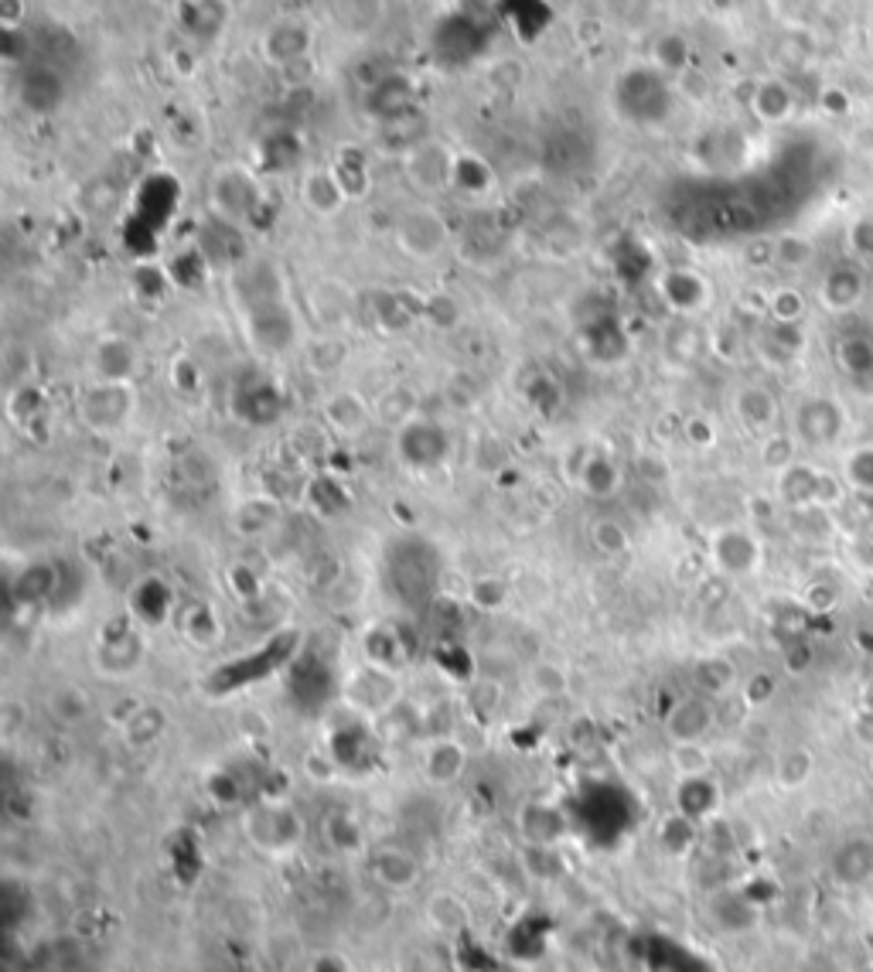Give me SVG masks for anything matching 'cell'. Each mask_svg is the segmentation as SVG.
Segmentation results:
<instances>
[{
  "instance_id": "obj_1",
  "label": "cell",
  "mask_w": 873,
  "mask_h": 972,
  "mask_svg": "<svg viewBox=\"0 0 873 972\" xmlns=\"http://www.w3.org/2000/svg\"><path fill=\"white\" fill-rule=\"evenodd\" d=\"M137 382H107V379H93L89 386L79 393L75 403V414L79 423L96 433V438H110V433L123 430L131 423L134 409H137Z\"/></svg>"
},
{
  "instance_id": "obj_2",
  "label": "cell",
  "mask_w": 873,
  "mask_h": 972,
  "mask_svg": "<svg viewBox=\"0 0 873 972\" xmlns=\"http://www.w3.org/2000/svg\"><path fill=\"white\" fill-rule=\"evenodd\" d=\"M243 829L256 850L270 857H287L304 839L300 815L287 802H256L243 815Z\"/></svg>"
},
{
  "instance_id": "obj_3",
  "label": "cell",
  "mask_w": 873,
  "mask_h": 972,
  "mask_svg": "<svg viewBox=\"0 0 873 972\" xmlns=\"http://www.w3.org/2000/svg\"><path fill=\"white\" fill-rule=\"evenodd\" d=\"M342 697L355 713L369 716V721H382V716L399 706V697H403L399 673L382 669L376 662H362L345 676Z\"/></svg>"
},
{
  "instance_id": "obj_4",
  "label": "cell",
  "mask_w": 873,
  "mask_h": 972,
  "mask_svg": "<svg viewBox=\"0 0 873 972\" xmlns=\"http://www.w3.org/2000/svg\"><path fill=\"white\" fill-rule=\"evenodd\" d=\"M710 567L713 574L730 577V580H743L754 577L764 567V543L761 536L748 526H724L710 536Z\"/></svg>"
},
{
  "instance_id": "obj_5",
  "label": "cell",
  "mask_w": 873,
  "mask_h": 972,
  "mask_svg": "<svg viewBox=\"0 0 873 972\" xmlns=\"http://www.w3.org/2000/svg\"><path fill=\"white\" fill-rule=\"evenodd\" d=\"M447 243H451L447 219L436 209H430V205H417V209H409L396 222V246L403 256H409L417 263L436 260L447 249Z\"/></svg>"
},
{
  "instance_id": "obj_6",
  "label": "cell",
  "mask_w": 873,
  "mask_h": 972,
  "mask_svg": "<svg viewBox=\"0 0 873 972\" xmlns=\"http://www.w3.org/2000/svg\"><path fill=\"white\" fill-rule=\"evenodd\" d=\"M843 430H846V414H843L839 399H833V396H806L799 406H795L791 433L802 447L826 451L843 438Z\"/></svg>"
},
{
  "instance_id": "obj_7",
  "label": "cell",
  "mask_w": 873,
  "mask_h": 972,
  "mask_svg": "<svg viewBox=\"0 0 873 972\" xmlns=\"http://www.w3.org/2000/svg\"><path fill=\"white\" fill-rule=\"evenodd\" d=\"M403 171H406V182L414 185L417 192L436 195V192H444V188L454 185L457 158L441 140H417L403 153Z\"/></svg>"
},
{
  "instance_id": "obj_8",
  "label": "cell",
  "mask_w": 873,
  "mask_h": 972,
  "mask_svg": "<svg viewBox=\"0 0 873 972\" xmlns=\"http://www.w3.org/2000/svg\"><path fill=\"white\" fill-rule=\"evenodd\" d=\"M321 417L328 423V430L335 433V438H362V433L369 430L372 423V406L362 393L355 390H331L324 399H321Z\"/></svg>"
},
{
  "instance_id": "obj_9",
  "label": "cell",
  "mask_w": 873,
  "mask_h": 972,
  "mask_svg": "<svg viewBox=\"0 0 873 972\" xmlns=\"http://www.w3.org/2000/svg\"><path fill=\"white\" fill-rule=\"evenodd\" d=\"M730 409H734L737 423L748 433H758V438L772 433L778 427V417H782L778 396L767 386H761V382H743V386L730 399Z\"/></svg>"
},
{
  "instance_id": "obj_10",
  "label": "cell",
  "mask_w": 873,
  "mask_h": 972,
  "mask_svg": "<svg viewBox=\"0 0 873 972\" xmlns=\"http://www.w3.org/2000/svg\"><path fill=\"white\" fill-rule=\"evenodd\" d=\"M577 489L590 499H614L625 489V468L618 457L604 451H580L577 454Z\"/></svg>"
},
{
  "instance_id": "obj_11",
  "label": "cell",
  "mask_w": 873,
  "mask_h": 972,
  "mask_svg": "<svg viewBox=\"0 0 873 972\" xmlns=\"http://www.w3.org/2000/svg\"><path fill=\"white\" fill-rule=\"evenodd\" d=\"M713 724H716V710L710 697H683L665 713V734L673 737V745H703Z\"/></svg>"
},
{
  "instance_id": "obj_12",
  "label": "cell",
  "mask_w": 873,
  "mask_h": 972,
  "mask_svg": "<svg viewBox=\"0 0 873 972\" xmlns=\"http://www.w3.org/2000/svg\"><path fill=\"white\" fill-rule=\"evenodd\" d=\"M659 294L679 318H692V315L706 311V304L713 300L706 276L697 270H683V267L659 276Z\"/></svg>"
},
{
  "instance_id": "obj_13",
  "label": "cell",
  "mask_w": 873,
  "mask_h": 972,
  "mask_svg": "<svg viewBox=\"0 0 873 972\" xmlns=\"http://www.w3.org/2000/svg\"><path fill=\"white\" fill-rule=\"evenodd\" d=\"M300 201L318 219H335L348 205V192L342 185V177L335 174V168H311L300 177Z\"/></svg>"
},
{
  "instance_id": "obj_14",
  "label": "cell",
  "mask_w": 873,
  "mask_h": 972,
  "mask_svg": "<svg viewBox=\"0 0 873 972\" xmlns=\"http://www.w3.org/2000/svg\"><path fill=\"white\" fill-rule=\"evenodd\" d=\"M468 772V748L457 737H433L423 748V775L430 785L447 788L457 785Z\"/></svg>"
},
{
  "instance_id": "obj_15",
  "label": "cell",
  "mask_w": 873,
  "mask_h": 972,
  "mask_svg": "<svg viewBox=\"0 0 873 972\" xmlns=\"http://www.w3.org/2000/svg\"><path fill=\"white\" fill-rule=\"evenodd\" d=\"M863 294H866V280H863V270L853 263H843V267L829 270L823 276V284H819V304H823L829 315H850L853 307H860Z\"/></svg>"
},
{
  "instance_id": "obj_16",
  "label": "cell",
  "mask_w": 873,
  "mask_h": 972,
  "mask_svg": "<svg viewBox=\"0 0 873 972\" xmlns=\"http://www.w3.org/2000/svg\"><path fill=\"white\" fill-rule=\"evenodd\" d=\"M137 369H140V352L131 339L123 335H110L102 339L93 352V372L96 379L107 382H137Z\"/></svg>"
},
{
  "instance_id": "obj_17",
  "label": "cell",
  "mask_w": 873,
  "mask_h": 972,
  "mask_svg": "<svg viewBox=\"0 0 873 972\" xmlns=\"http://www.w3.org/2000/svg\"><path fill=\"white\" fill-rule=\"evenodd\" d=\"M819 465H806V460H795L791 468L775 475V499L788 505L791 512H812L815 508V492H819Z\"/></svg>"
},
{
  "instance_id": "obj_18",
  "label": "cell",
  "mask_w": 873,
  "mask_h": 972,
  "mask_svg": "<svg viewBox=\"0 0 873 972\" xmlns=\"http://www.w3.org/2000/svg\"><path fill=\"white\" fill-rule=\"evenodd\" d=\"M399 447H403V457L417 468L441 465L447 454V441L441 438V430L417 420V417L399 427Z\"/></svg>"
},
{
  "instance_id": "obj_19",
  "label": "cell",
  "mask_w": 873,
  "mask_h": 972,
  "mask_svg": "<svg viewBox=\"0 0 873 972\" xmlns=\"http://www.w3.org/2000/svg\"><path fill=\"white\" fill-rule=\"evenodd\" d=\"M833 877L843 884V887H860L873 877V842L863 839V836H853V839H843L836 853H833Z\"/></svg>"
},
{
  "instance_id": "obj_20",
  "label": "cell",
  "mask_w": 873,
  "mask_h": 972,
  "mask_svg": "<svg viewBox=\"0 0 873 972\" xmlns=\"http://www.w3.org/2000/svg\"><path fill=\"white\" fill-rule=\"evenodd\" d=\"M372 877L390 890H409L420 881V863L399 847H382L372 853Z\"/></svg>"
},
{
  "instance_id": "obj_21",
  "label": "cell",
  "mask_w": 873,
  "mask_h": 972,
  "mask_svg": "<svg viewBox=\"0 0 873 972\" xmlns=\"http://www.w3.org/2000/svg\"><path fill=\"white\" fill-rule=\"evenodd\" d=\"M751 113L767 126H778V123L791 120V113H795L791 86L785 79H761L751 93Z\"/></svg>"
},
{
  "instance_id": "obj_22",
  "label": "cell",
  "mask_w": 873,
  "mask_h": 972,
  "mask_svg": "<svg viewBox=\"0 0 873 972\" xmlns=\"http://www.w3.org/2000/svg\"><path fill=\"white\" fill-rule=\"evenodd\" d=\"M120 730H123V740L131 748H150L153 740H161V734L168 730V713L161 706H150V703L134 706L131 713L123 716Z\"/></svg>"
},
{
  "instance_id": "obj_23",
  "label": "cell",
  "mask_w": 873,
  "mask_h": 972,
  "mask_svg": "<svg viewBox=\"0 0 873 972\" xmlns=\"http://www.w3.org/2000/svg\"><path fill=\"white\" fill-rule=\"evenodd\" d=\"M324 842L342 857H355L366 850V833L358 826V819L352 812H331L324 815Z\"/></svg>"
},
{
  "instance_id": "obj_24",
  "label": "cell",
  "mask_w": 873,
  "mask_h": 972,
  "mask_svg": "<svg viewBox=\"0 0 873 972\" xmlns=\"http://www.w3.org/2000/svg\"><path fill=\"white\" fill-rule=\"evenodd\" d=\"M716 785L710 782V775L703 778H679V791H676V802H679V812L689 815L692 823H700V819H706L713 809H716Z\"/></svg>"
},
{
  "instance_id": "obj_25",
  "label": "cell",
  "mask_w": 873,
  "mask_h": 972,
  "mask_svg": "<svg viewBox=\"0 0 873 972\" xmlns=\"http://www.w3.org/2000/svg\"><path fill=\"white\" fill-rule=\"evenodd\" d=\"M276 519H280V505L267 495H253V499L239 502L233 526L239 536H263L267 529L276 526Z\"/></svg>"
},
{
  "instance_id": "obj_26",
  "label": "cell",
  "mask_w": 873,
  "mask_h": 972,
  "mask_svg": "<svg viewBox=\"0 0 873 972\" xmlns=\"http://www.w3.org/2000/svg\"><path fill=\"white\" fill-rule=\"evenodd\" d=\"M706 348H710V335H703L692 321L673 324V331L665 335V355L676 358L679 366H692Z\"/></svg>"
},
{
  "instance_id": "obj_27",
  "label": "cell",
  "mask_w": 873,
  "mask_h": 972,
  "mask_svg": "<svg viewBox=\"0 0 873 972\" xmlns=\"http://www.w3.org/2000/svg\"><path fill=\"white\" fill-rule=\"evenodd\" d=\"M812 775H815V754L809 748H788L775 761V782L785 791H795V788L809 785Z\"/></svg>"
},
{
  "instance_id": "obj_28",
  "label": "cell",
  "mask_w": 873,
  "mask_h": 972,
  "mask_svg": "<svg viewBox=\"0 0 873 972\" xmlns=\"http://www.w3.org/2000/svg\"><path fill=\"white\" fill-rule=\"evenodd\" d=\"M697 686L703 689V697H721L730 693L737 686V665L727 655H710L697 662Z\"/></svg>"
},
{
  "instance_id": "obj_29",
  "label": "cell",
  "mask_w": 873,
  "mask_h": 972,
  "mask_svg": "<svg viewBox=\"0 0 873 972\" xmlns=\"http://www.w3.org/2000/svg\"><path fill=\"white\" fill-rule=\"evenodd\" d=\"M799 451H802V444L795 441V433H782V430H772V433H764L761 438V465L772 471V475H778V471H785V468H791L795 460H799Z\"/></svg>"
},
{
  "instance_id": "obj_30",
  "label": "cell",
  "mask_w": 873,
  "mask_h": 972,
  "mask_svg": "<svg viewBox=\"0 0 873 972\" xmlns=\"http://www.w3.org/2000/svg\"><path fill=\"white\" fill-rule=\"evenodd\" d=\"M590 543H594V550L604 556H625V553H631V532L622 519L601 516V519H594V526H590Z\"/></svg>"
},
{
  "instance_id": "obj_31",
  "label": "cell",
  "mask_w": 873,
  "mask_h": 972,
  "mask_svg": "<svg viewBox=\"0 0 873 972\" xmlns=\"http://www.w3.org/2000/svg\"><path fill=\"white\" fill-rule=\"evenodd\" d=\"M843 478L857 495H873V444H860L853 451H846Z\"/></svg>"
},
{
  "instance_id": "obj_32",
  "label": "cell",
  "mask_w": 873,
  "mask_h": 972,
  "mask_svg": "<svg viewBox=\"0 0 873 972\" xmlns=\"http://www.w3.org/2000/svg\"><path fill=\"white\" fill-rule=\"evenodd\" d=\"M815 256V246L809 236H799V233H785L775 239L772 246V260L782 267V270H806L812 263Z\"/></svg>"
},
{
  "instance_id": "obj_33",
  "label": "cell",
  "mask_w": 873,
  "mask_h": 972,
  "mask_svg": "<svg viewBox=\"0 0 873 972\" xmlns=\"http://www.w3.org/2000/svg\"><path fill=\"white\" fill-rule=\"evenodd\" d=\"M764 311L775 324H799L806 318V294L795 287H778L764 300Z\"/></svg>"
},
{
  "instance_id": "obj_34",
  "label": "cell",
  "mask_w": 873,
  "mask_h": 972,
  "mask_svg": "<svg viewBox=\"0 0 873 972\" xmlns=\"http://www.w3.org/2000/svg\"><path fill=\"white\" fill-rule=\"evenodd\" d=\"M529 682H532V689L539 697H563L570 689L567 669L556 665V662H536L532 673H529Z\"/></svg>"
},
{
  "instance_id": "obj_35",
  "label": "cell",
  "mask_w": 873,
  "mask_h": 972,
  "mask_svg": "<svg viewBox=\"0 0 873 972\" xmlns=\"http://www.w3.org/2000/svg\"><path fill=\"white\" fill-rule=\"evenodd\" d=\"M430 925L441 932H457L460 925H468V908L454 894H436L430 901Z\"/></svg>"
},
{
  "instance_id": "obj_36",
  "label": "cell",
  "mask_w": 873,
  "mask_h": 972,
  "mask_svg": "<svg viewBox=\"0 0 873 972\" xmlns=\"http://www.w3.org/2000/svg\"><path fill=\"white\" fill-rule=\"evenodd\" d=\"M673 767L679 778H703L710 775L713 758L703 745H676L673 748Z\"/></svg>"
},
{
  "instance_id": "obj_37",
  "label": "cell",
  "mask_w": 873,
  "mask_h": 972,
  "mask_svg": "<svg viewBox=\"0 0 873 972\" xmlns=\"http://www.w3.org/2000/svg\"><path fill=\"white\" fill-rule=\"evenodd\" d=\"M683 441L697 451H710V447H716V441H721V427H716V420L710 414H689L683 423Z\"/></svg>"
},
{
  "instance_id": "obj_38",
  "label": "cell",
  "mask_w": 873,
  "mask_h": 972,
  "mask_svg": "<svg viewBox=\"0 0 873 972\" xmlns=\"http://www.w3.org/2000/svg\"><path fill=\"white\" fill-rule=\"evenodd\" d=\"M692 839H697V823H692L689 815L676 812V815H669V819H665V823H662V842H665V850L686 853V850L692 847Z\"/></svg>"
},
{
  "instance_id": "obj_39",
  "label": "cell",
  "mask_w": 873,
  "mask_h": 972,
  "mask_svg": "<svg viewBox=\"0 0 873 972\" xmlns=\"http://www.w3.org/2000/svg\"><path fill=\"white\" fill-rule=\"evenodd\" d=\"M471 604H478L481 611H499L508 601V587L499 577H478L471 583Z\"/></svg>"
},
{
  "instance_id": "obj_40",
  "label": "cell",
  "mask_w": 873,
  "mask_h": 972,
  "mask_svg": "<svg viewBox=\"0 0 873 972\" xmlns=\"http://www.w3.org/2000/svg\"><path fill=\"white\" fill-rule=\"evenodd\" d=\"M802 604L812 611V614H829L836 604H839V591L833 580H809L802 587Z\"/></svg>"
},
{
  "instance_id": "obj_41",
  "label": "cell",
  "mask_w": 873,
  "mask_h": 972,
  "mask_svg": "<svg viewBox=\"0 0 873 972\" xmlns=\"http://www.w3.org/2000/svg\"><path fill=\"white\" fill-rule=\"evenodd\" d=\"M86 710H89V706H86V697H83L75 686H65V689H59L56 697H51V713H56L59 721H65V724L83 721Z\"/></svg>"
},
{
  "instance_id": "obj_42",
  "label": "cell",
  "mask_w": 873,
  "mask_h": 972,
  "mask_svg": "<svg viewBox=\"0 0 873 972\" xmlns=\"http://www.w3.org/2000/svg\"><path fill=\"white\" fill-rule=\"evenodd\" d=\"M839 358H843V366L850 369L857 379L860 376H870L873 372V342L863 345V339H850V342L843 345Z\"/></svg>"
},
{
  "instance_id": "obj_43",
  "label": "cell",
  "mask_w": 873,
  "mask_h": 972,
  "mask_svg": "<svg viewBox=\"0 0 873 972\" xmlns=\"http://www.w3.org/2000/svg\"><path fill=\"white\" fill-rule=\"evenodd\" d=\"M775 693H778V679L772 673H754L748 682H743V703H748V706L772 703Z\"/></svg>"
},
{
  "instance_id": "obj_44",
  "label": "cell",
  "mask_w": 873,
  "mask_h": 972,
  "mask_svg": "<svg viewBox=\"0 0 873 972\" xmlns=\"http://www.w3.org/2000/svg\"><path fill=\"white\" fill-rule=\"evenodd\" d=\"M740 348H743V342H740V335H737V328L724 324V328L710 331V352H713L716 358H724V362H737V358H740Z\"/></svg>"
},
{
  "instance_id": "obj_45",
  "label": "cell",
  "mask_w": 873,
  "mask_h": 972,
  "mask_svg": "<svg viewBox=\"0 0 873 972\" xmlns=\"http://www.w3.org/2000/svg\"><path fill=\"white\" fill-rule=\"evenodd\" d=\"M850 246L857 253V260H873V212L860 216L850 225Z\"/></svg>"
},
{
  "instance_id": "obj_46",
  "label": "cell",
  "mask_w": 873,
  "mask_h": 972,
  "mask_svg": "<svg viewBox=\"0 0 873 972\" xmlns=\"http://www.w3.org/2000/svg\"><path fill=\"white\" fill-rule=\"evenodd\" d=\"M655 62H659L662 69H683V62H686V41L676 38V35L662 38V41L655 45Z\"/></svg>"
},
{
  "instance_id": "obj_47",
  "label": "cell",
  "mask_w": 873,
  "mask_h": 972,
  "mask_svg": "<svg viewBox=\"0 0 873 972\" xmlns=\"http://www.w3.org/2000/svg\"><path fill=\"white\" fill-rule=\"evenodd\" d=\"M857 737L863 740L866 748H873V710H866V713L857 716Z\"/></svg>"
},
{
  "instance_id": "obj_48",
  "label": "cell",
  "mask_w": 873,
  "mask_h": 972,
  "mask_svg": "<svg viewBox=\"0 0 873 972\" xmlns=\"http://www.w3.org/2000/svg\"><path fill=\"white\" fill-rule=\"evenodd\" d=\"M866 45H870V51H873V24L866 28Z\"/></svg>"
}]
</instances>
